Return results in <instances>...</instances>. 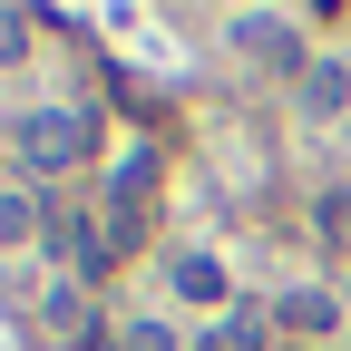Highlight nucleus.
<instances>
[{
  "label": "nucleus",
  "instance_id": "1",
  "mask_svg": "<svg viewBox=\"0 0 351 351\" xmlns=\"http://www.w3.org/2000/svg\"><path fill=\"white\" fill-rule=\"evenodd\" d=\"M88 156H98V117H88V108H39V117H20V166L59 176V166H88Z\"/></svg>",
  "mask_w": 351,
  "mask_h": 351
},
{
  "label": "nucleus",
  "instance_id": "2",
  "mask_svg": "<svg viewBox=\"0 0 351 351\" xmlns=\"http://www.w3.org/2000/svg\"><path fill=\"white\" fill-rule=\"evenodd\" d=\"M234 39H244L254 59H274V69H313V59L293 49V20H234Z\"/></svg>",
  "mask_w": 351,
  "mask_h": 351
},
{
  "label": "nucleus",
  "instance_id": "3",
  "mask_svg": "<svg viewBox=\"0 0 351 351\" xmlns=\"http://www.w3.org/2000/svg\"><path fill=\"white\" fill-rule=\"evenodd\" d=\"M302 108H313V117H341L351 108V69L341 59H313V69H302Z\"/></svg>",
  "mask_w": 351,
  "mask_h": 351
},
{
  "label": "nucleus",
  "instance_id": "4",
  "mask_svg": "<svg viewBox=\"0 0 351 351\" xmlns=\"http://www.w3.org/2000/svg\"><path fill=\"white\" fill-rule=\"evenodd\" d=\"M176 293L215 302V293H225V263H215V254H176Z\"/></svg>",
  "mask_w": 351,
  "mask_h": 351
},
{
  "label": "nucleus",
  "instance_id": "5",
  "mask_svg": "<svg viewBox=\"0 0 351 351\" xmlns=\"http://www.w3.org/2000/svg\"><path fill=\"white\" fill-rule=\"evenodd\" d=\"M283 322L293 332H332V293H283Z\"/></svg>",
  "mask_w": 351,
  "mask_h": 351
},
{
  "label": "nucleus",
  "instance_id": "6",
  "mask_svg": "<svg viewBox=\"0 0 351 351\" xmlns=\"http://www.w3.org/2000/svg\"><path fill=\"white\" fill-rule=\"evenodd\" d=\"M20 234H39V205L29 195H0V244H20Z\"/></svg>",
  "mask_w": 351,
  "mask_h": 351
},
{
  "label": "nucleus",
  "instance_id": "7",
  "mask_svg": "<svg viewBox=\"0 0 351 351\" xmlns=\"http://www.w3.org/2000/svg\"><path fill=\"white\" fill-rule=\"evenodd\" d=\"M29 39H39L29 10H0V59H29Z\"/></svg>",
  "mask_w": 351,
  "mask_h": 351
},
{
  "label": "nucleus",
  "instance_id": "8",
  "mask_svg": "<svg viewBox=\"0 0 351 351\" xmlns=\"http://www.w3.org/2000/svg\"><path fill=\"white\" fill-rule=\"evenodd\" d=\"M117 351H176V332H166V322H127V332H117Z\"/></svg>",
  "mask_w": 351,
  "mask_h": 351
},
{
  "label": "nucleus",
  "instance_id": "9",
  "mask_svg": "<svg viewBox=\"0 0 351 351\" xmlns=\"http://www.w3.org/2000/svg\"><path fill=\"white\" fill-rule=\"evenodd\" d=\"M195 351H225V341H195Z\"/></svg>",
  "mask_w": 351,
  "mask_h": 351
},
{
  "label": "nucleus",
  "instance_id": "10",
  "mask_svg": "<svg viewBox=\"0 0 351 351\" xmlns=\"http://www.w3.org/2000/svg\"><path fill=\"white\" fill-rule=\"evenodd\" d=\"M341 293H351V274H341Z\"/></svg>",
  "mask_w": 351,
  "mask_h": 351
}]
</instances>
